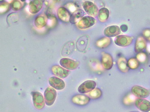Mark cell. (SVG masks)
Instances as JSON below:
<instances>
[{
    "label": "cell",
    "instance_id": "6da1fadb",
    "mask_svg": "<svg viewBox=\"0 0 150 112\" xmlns=\"http://www.w3.org/2000/svg\"><path fill=\"white\" fill-rule=\"evenodd\" d=\"M57 96V91L52 87H47L44 93V100L47 106H52L55 102Z\"/></svg>",
    "mask_w": 150,
    "mask_h": 112
},
{
    "label": "cell",
    "instance_id": "7a4b0ae2",
    "mask_svg": "<svg viewBox=\"0 0 150 112\" xmlns=\"http://www.w3.org/2000/svg\"><path fill=\"white\" fill-rule=\"evenodd\" d=\"M96 22V20L94 18L90 16H86L77 23V26L79 29L84 30L92 27Z\"/></svg>",
    "mask_w": 150,
    "mask_h": 112
},
{
    "label": "cell",
    "instance_id": "3957f363",
    "mask_svg": "<svg viewBox=\"0 0 150 112\" xmlns=\"http://www.w3.org/2000/svg\"><path fill=\"white\" fill-rule=\"evenodd\" d=\"M96 83L93 80H87L78 88V91L81 94H86L95 89Z\"/></svg>",
    "mask_w": 150,
    "mask_h": 112
},
{
    "label": "cell",
    "instance_id": "277c9868",
    "mask_svg": "<svg viewBox=\"0 0 150 112\" xmlns=\"http://www.w3.org/2000/svg\"><path fill=\"white\" fill-rule=\"evenodd\" d=\"M33 105L36 108L42 109L45 106V100L43 96L38 92H32Z\"/></svg>",
    "mask_w": 150,
    "mask_h": 112
},
{
    "label": "cell",
    "instance_id": "5b68a950",
    "mask_svg": "<svg viewBox=\"0 0 150 112\" xmlns=\"http://www.w3.org/2000/svg\"><path fill=\"white\" fill-rule=\"evenodd\" d=\"M84 10L89 16L92 17L97 16L98 15V9L95 4L90 1H85L83 4Z\"/></svg>",
    "mask_w": 150,
    "mask_h": 112
},
{
    "label": "cell",
    "instance_id": "8992f818",
    "mask_svg": "<svg viewBox=\"0 0 150 112\" xmlns=\"http://www.w3.org/2000/svg\"><path fill=\"white\" fill-rule=\"evenodd\" d=\"M132 92L138 98L144 99L149 97L150 92L146 88L139 86H134L131 89Z\"/></svg>",
    "mask_w": 150,
    "mask_h": 112
},
{
    "label": "cell",
    "instance_id": "52a82bcc",
    "mask_svg": "<svg viewBox=\"0 0 150 112\" xmlns=\"http://www.w3.org/2000/svg\"><path fill=\"white\" fill-rule=\"evenodd\" d=\"M133 41L132 37L123 35L117 36L114 40L115 43L120 47L128 46L132 43Z\"/></svg>",
    "mask_w": 150,
    "mask_h": 112
},
{
    "label": "cell",
    "instance_id": "ba28073f",
    "mask_svg": "<svg viewBox=\"0 0 150 112\" xmlns=\"http://www.w3.org/2000/svg\"><path fill=\"white\" fill-rule=\"evenodd\" d=\"M59 64L63 67L69 70H75L79 66V62L68 58H62Z\"/></svg>",
    "mask_w": 150,
    "mask_h": 112
},
{
    "label": "cell",
    "instance_id": "9c48e42d",
    "mask_svg": "<svg viewBox=\"0 0 150 112\" xmlns=\"http://www.w3.org/2000/svg\"><path fill=\"white\" fill-rule=\"evenodd\" d=\"M135 105L142 112L150 111V102L144 99L137 98L135 101Z\"/></svg>",
    "mask_w": 150,
    "mask_h": 112
},
{
    "label": "cell",
    "instance_id": "30bf717a",
    "mask_svg": "<svg viewBox=\"0 0 150 112\" xmlns=\"http://www.w3.org/2000/svg\"><path fill=\"white\" fill-rule=\"evenodd\" d=\"M101 63L105 69L110 70L113 66V59L111 55L106 52H102Z\"/></svg>",
    "mask_w": 150,
    "mask_h": 112
},
{
    "label": "cell",
    "instance_id": "8fae6325",
    "mask_svg": "<svg viewBox=\"0 0 150 112\" xmlns=\"http://www.w3.org/2000/svg\"><path fill=\"white\" fill-rule=\"evenodd\" d=\"M52 71L53 74L60 78H64L67 77L70 72L68 70L64 69L63 68L58 65L52 66Z\"/></svg>",
    "mask_w": 150,
    "mask_h": 112
},
{
    "label": "cell",
    "instance_id": "7c38bea8",
    "mask_svg": "<svg viewBox=\"0 0 150 112\" xmlns=\"http://www.w3.org/2000/svg\"><path fill=\"white\" fill-rule=\"evenodd\" d=\"M50 86L56 90H62L64 89L65 84L62 79L57 77L53 76L49 79Z\"/></svg>",
    "mask_w": 150,
    "mask_h": 112
},
{
    "label": "cell",
    "instance_id": "4fadbf2b",
    "mask_svg": "<svg viewBox=\"0 0 150 112\" xmlns=\"http://www.w3.org/2000/svg\"><path fill=\"white\" fill-rule=\"evenodd\" d=\"M44 1L35 0L32 1L29 3L28 10L30 13L32 14H37L43 6Z\"/></svg>",
    "mask_w": 150,
    "mask_h": 112
},
{
    "label": "cell",
    "instance_id": "5bb4252c",
    "mask_svg": "<svg viewBox=\"0 0 150 112\" xmlns=\"http://www.w3.org/2000/svg\"><path fill=\"white\" fill-rule=\"evenodd\" d=\"M121 33V30L119 26L112 25L106 27L104 31V34L106 37L110 38L117 36Z\"/></svg>",
    "mask_w": 150,
    "mask_h": 112
},
{
    "label": "cell",
    "instance_id": "9a60e30c",
    "mask_svg": "<svg viewBox=\"0 0 150 112\" xmlns=\"http://www.w3.org/2000/svg\"><path fill=\"white\" fill-rule=\"evenodd\" d=\"M90 101V99L88 96L82 94L75 95L72 98V102L74 104L79 105H85Z\"/></svg>",
    "mask_w": 150,
    "mask_h": 112
},
{
    "label": "cell",
    "instance_id": "2e32d148",
    "mask_svg": "<svg viewBox=\"0 0 150 112\" xmlns=\"http://www.w3.org/2000/svg\"><path fill=\"white\" fill-rule=\"evenodd\" d=\"M57 15L59 18L64 22H68L70 21L71 14L65 7L59 8L57 10Z\"/></svg>",
    "mask_w": 150,
    "mask_h": 112
},
{
    "label": "cell",
    "instance_id": "e0dca14e",
    "mask_svg": "<svg viewBox=\"0 0 150 112\" xmlns=\"http://www.w3.org/2000/svg\"><path fill=\"white\" fill-rule=\"evenodd\" d=\"M47 16L43 14H41L37 16L35 18L34 24L37 28L41 29L47 26Z\"/></svg>",
    "mask_w": 150,
    "mask_h": 112
},
{
    "label": "cell",
    "instance_id": "ac0fdd59",
    "mask_svg": "<svg viewBox=\"0 0 150 112\" xmlns=\"http://www.w3.org/2000/svg\"><path fill=\"white\" fill-rule=\"evenodd\" d=\"M146 41L142 36H140L137 39L135 44V50L137 52H141L146 48Z\"/></svg>",
    "mask_w": 150,
    "mask_h": 112
},
{
    "label": "cell",
    "instance_id": "d6986e66",
    "mask_svg": "<svg viewBox=\"0 0 150 112\" xmlns=\"http://www.w3.org/2000/svg\"><path fill=\"white\" fill-rule=\"evenodd\" d=\"M85 13L83 10L78 9L76 11L74 12V13L71 14L69 22L72 24H76L83 17Z\"/></svg>",
    "mask_w": 150,
    "mask_h": 112
},
{
    "label": "cell",
    "instance_id": "ffe728a7",
    "mask_svg": "<svg viewBox=\"0 0 150 112\" xmlns=\"http://www.w3.org/2000/svg\"><path fill=\"white\" fill-rule=\"evenodd\" d=\"M117 65L119 70L123 73L128 72L129 68L128 66V62L124 57H121L118 58Z\"/></svg>",
    "mask_w": 150,
    "mask_h": 112
},
{
    "label": "cell",
    "instance_id": "44dd1931",
    "mask_svg": "<svg viewBox=\"0 0 150 112\" xmlns=\"http://www.w3.org/2000/svg\"><path fill=\"white\" fill-rule=\"evenodd\" d=\"M111 43V40L110 38L104 37L98 40L96 42V46L99 48H104L108 47Z\"/></svg>",
    "mask_w": 150,
    "mask_h": 112
},
{
    "label": "cell",
    "instance_id": "7402d4cb",
    "mask_svg": "<svg viewBox=\"0 0 150 112\" xmlns=\"http://www.w3.org/2000/svg\"><path fill=\"white\" fill-rule=\"evenodd\" d=\"M109 15L110 12L108 9L103 7L99 10L98 19L100 22H105L108 19Z\"/></svg>",
    "mask_w": 150,
    "mask_h": 112
},
{
    "label": "cell",
    "instance_id": "603a6c76",
    "mask_svg": "<svg viewBox=\"0 0 150 112\" xmlns=\"http://www.w3.org/2000/svg\"><path fill=\"white\" fill-rule=\"evenodd\" d=\"M88 43V39L86 36L79 38L77 42V47L79 51L84 50Z\"/></svg>",
    "mask_w": 150,
    "mask_h": 112
},
{
    "label": "cell",
    "instance_id": "cb8c5ba5",
    "mask_svg": "<svg viewBox=\"0 0 150 112\" xmlns=\"http://www.w3.org/2000/svg\"><path fill=\"white\" fill-rule=\"evenodd\" d=\"M103 92L100 89L96 88L88 94V97L93 99H98L102 96Z\"/></svg>",
    "mask_w": 150,
    "mask_h": 112
},
{
    "label": "cell",
    "instance_id": "d4e9b609",
    "mask_svg": "<svg viewBox=\"0 0 150 112\" xmlns=\"http://www.w3.org/2000/svg\"><path fill=\"white\" fill-rule=\"evenodd\" d=\"M25 5V1H13L11 3V7L12 10L18 11L23 8Z\"/></svg>",
    "mask_w": 150,
    "mask_h": 112
},
{
    "label": "cell",
    "instance_id": "484cf974",
    "mask_svg": "<svg viewBox=\"0 0 150 112\" xmlns=\"http://www.w3.org/2000/svg\"><path fill=\"white\" fill-rule=\"evenodd\" d=\"M128 66L129 69L135 70L139 66V62L135 57H132L128 60Z\"/></svg>",
    "mask_w": 150,
    "mask_h": 112
},
{
    "label": "cell",
    "instance_id": "4316f807",
    "mask_svg": "<svg viewBox=\"0 0 150 112\" xmlns=\"http://www.w3.org/2000/svg\"><path fill=\"white\" fill-rule=\"evenodd\" d=\"M11 4L6 1H1L0 5V10H1V14H4L6 13L10 10L11 8Z\"/></svg>",
    "mask_w": 150,
    "mask_h": 112
},
{
    "label": "cell",
    "instance_id": "83f0119b",
    "mask_svg": "<svg viewBox=\"0 0 150 112\" xmlns=\"http://www.w3.org/2000/svg\"><path fill=\"white\" fill-rule=\"evenodd\" d=\"M48 17L47 24V28H52L57 25V18L53 16H48Z\"/></svg>",
    "mask_w": 150,
    "mask_h": 112
},
{
    "label": "cell",
    "instance_id": "f1b7e54d",
    "mask_svg": "<svg viewBox=\"0 0 150 112\" xmlns=\"http://www.w3.org/2000/svg\"><path fill=\"white\" fill-rule=\"evenodd\" d=\"M19 20V15L16 13H12L7 16V22L8 24H11L17 22Z\"/></svg>",
    "mask_w": 150,
    "mask_h": 112
},
{
    "label": "cell",
    "instance_id": "f546056e",
    "mask_svg": "<svg viewBox=\"0 0 150 112\" xmlns=\"http://www.w3.org/2000/svg\"><path fill=\"white\" fill-rule=\"evenodd\" d=\"M65 8L70 12V13H74V12L76 11L77 10H78V6L74 3H68L67 4L64 6Z\"/></svg>",
    "mask_w": 150,
    "mask_h": 112
},
{
    "label": "cell",
    "instance_id": "4dcf8cb0",
    "mask_svg": "<svg viewBox=\"0 0 150 112\" xmlns=\"http://www.w3.org/2000/svg\"><path fill=\"white\" fill-rule=\"evenodd\" d=\"M137 59L139 62H144L146 61L147 55L144 52H139L137 55Z\"/></svg>",
    "mask_w": 150,
    "mask_h": 112
},
{
    "label": "cell",
    "instance_id": "1f68e13d",
    "mask_svg": "<svg viewBox=\"0 0 150 112\" xmlns=\"http://www.w3.org/2000/svg\"><path fill=\"white\" fill-rule=\"evenodd\" d=\"M134 97L135 96L134 95H129L127 97H126L124 99V103L128 104L133 102L134 101Z\"/></svg>",
    "mask_w": 150,
    "mask_h": 112
},
{
    "label": "cell",
    "instance_id": "d6a6232c",
    "mask_svg": "<svg viewBox=\"0 0 150 112\" xmlns=\"http://www.w3.org/2000/svg\"><path fill=\"white\" fill-rule=\"evenodd\" d=\"M142 35L145 39L150 42V28H146L143 30Z\"/></svg>",
    "mask_w": 150,
    "mask_h": 112
},
{
    "label": "cell",
    "instance_id": "836d02e7",
    "mask_svg": "<svg viewBox=\"0 0 150 112\" xmlns=\"http://www.w3.org/2000/svg\"><path fill=\"white\" fill-rule=\"evenodd\" d=\"M120 30L123 32H125L126 31L128 30V27L126 25H125V24H123L120 27Z\"/></svg>",
    "mask_w": 150,
    "mask_h": 112
},
{
    "label": "cell",
    "instance_id": "e575fe53",
    "mask_svg": "<svg viewBox=\"0 0 150 112\" xmlns=\"http://www.w3.org/2000/svg\"><path fill=\"white\" fill-rule=\"evenodd\" d=\"M138 112V111H131V112Z\"/></svg>",
    "mask_w": 150,
    "mask_h": 112
}]
</instances>
